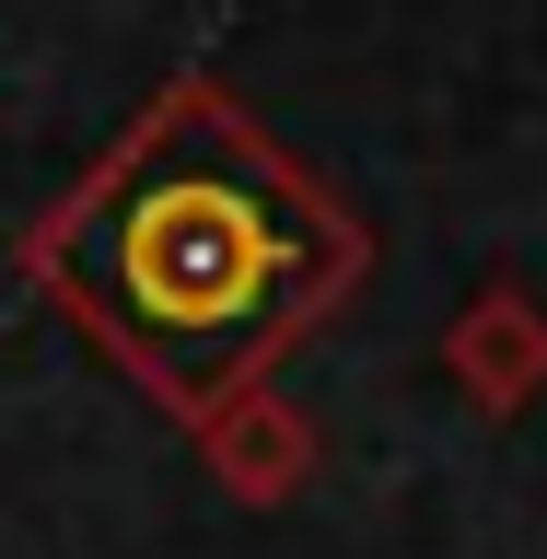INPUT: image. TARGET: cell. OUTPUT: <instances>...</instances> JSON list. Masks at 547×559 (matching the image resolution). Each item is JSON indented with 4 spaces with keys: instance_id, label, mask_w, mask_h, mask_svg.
Masks as SVG:
<instances>
[{
    "instance_id": "1",
    "label": "cell",
    "mask_w": 547,
    "mask_h": 559,
    "mask_svg": "<svg viewBox=\"0 0 547 559\" xmlns=\"http://www.w3.org/2000/svg\"><path fill=\"white\" fill-rule=\"evenodd\" d=\"M117 292L175 361H199L210 338L257 349L269 338L280 292H292V222H280L257 187H222V175H164L152 199L129 210V257H117Z\"/></svg>"
}]
</instances>
